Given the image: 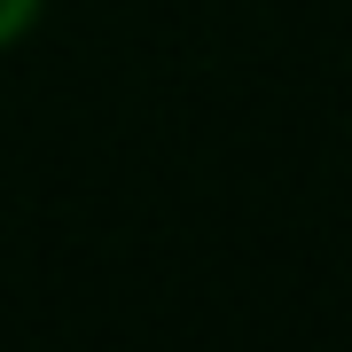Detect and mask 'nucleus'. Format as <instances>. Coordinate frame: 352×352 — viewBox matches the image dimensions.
<instances>
[{"instance_id": "f257e3e1", "label": "nucleus", "mask_w": 352, "mask_h": 352, "mask_svg": "<svg viewBox=\"0 0 352 352\" xmlns=\"http://www.w3.org/2000/svg\"><path fill=\"white\" fill-rule=\"evenodd\" d=\"M32 16H39V0H0V47H8V39H24Z\"/></svg>"}]
</instances>
